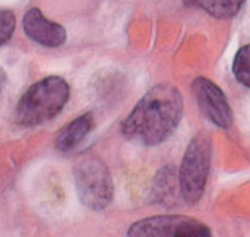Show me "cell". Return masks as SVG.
<instances>
[{
	"label": "cell",
	"instance_id": "1",
	"mask_svg": "<svg viewBox=\"0 0 250 237\" xmlns=\"http://www.w3.org/2000/svg\"><path fill=\"white\" fill-rule=\"evenodd\" d=\"M183 117V96L172 84L149 89L122 122V134L146 147L165 143Z\"/></svg>",
	"mask_w": 250,
	"mask_h": 237
},
{
	"label": "cell",
	"instance_id": "2",
	"mask_svg": "<svg viewBox=\"0 0 250 237\" xmlns=\"http://www.w3.org/2000/svg\"><path fill=\"white\" fill-rule=\"evenodd\" d=\"M69 99V84L56 75L47 77L27 89L17 104V120L23 126H37L56 117Z\"/></svg>",
	"mask_w": 250,
	"mask_h": 237
},
{
	"label": "cell",
	"instance_id": "3",
	"mask_svg": "<svg viewBox=\"0 0 250 237\" xmlns=\"http://www.w3.org/2000/svg\"><path fill=\"white\" fill-rule=\"evenodd\" d=\"M74 179L80 201L92 210H103L113 198L110 171L94 152L83 153L74 164Z\"/></svg>",
	"mask_w": 250,
	"mask_h": 237
},
{
	"label": "cell",
	"instance_id": "4",
	"mask_svg": "<svg viewBox=\"0 0 250 237\" xmlns=\"http://www.w3.org/2000/svg\"><path fill=\"white\" fill-rule=\"evenodd\" d=\"M212 141L207 134L196 135L186 150L180 168L181 195L188 204H196L202 198L209 174Z\"/></svg>",
	"mask_w": 250,
	"mask_h": 237
},
{
	"label": "cell",
	"instance_id": "5",
	"mask_svg": "<svg viewBox=\"0 0 250 237\" xmlns=\"http://www.w3.org/2000/svg\"><path fill=\"white\" fill-rule=\"evenodd\" d=\"M130 237H208L209 228L188 216H152L137 221L127 233Z\"/></svg>",
	"mask_w": 250,
	"mask_h": 237
},
{
	"label": "cell",
	"instance_id": "6",
	"mask_svg": "<svg viewBox=\"0 0 250 237\" xmlns=\"http://www.w3.org/2000/svg\"><path fill=\"white\" fill-rule=\"evenodd\" d=\"M191 87L201 113L216 126L228 129L232 125V110L222 89L204 77L196 78Z\"/></svg>",
	"mask_w": 250,
	"mask_h": 237
},
{
	"label": "cell",
	"instance_id": "7",
	"mask_svg": "<svg viewBox=\"0 0 250 237\" xmlns=\"http://www.w3.org/2000/svg\"><path fill=\"white\" fill-rule=\"evenodd\" d=\"M23 29L32 41L44 47H61L66 39L65 29L58 23L50 21L37 8H32L26 12L23 18Z\"/></svg>",
	"mask_w": 250,
	"mask_h": 237
},
{
	"label": "cell",
	"instance_id": "8",
	"mask_svg": "<svg viewBox=\"0 0 250 237\" xmlns=\"http://www.w3.org/2000/svg\"><path fill=\"white\" fill-rule=\"evenodd\" d=\"M181 194L180 173L173 167L162 168L152 180V200L165 207H173Z\"/></svg>",
	"mask_w": 250,
	"mask_h": 237
},
{
	"label": "cell",
	"instance_id": "9",
	"mask_svg": "<svg viewBox=\"0 0 250 237\" xmlns=\"http://www.w3.org/2000/svg\"><path fill=\"white\" fill-rule=\"evenodd\" d=\"M94 126V117L91 113H86L69 125H66L63 129L58 134L56 138V147L61 152H69L76 149L77 146L84 140V137L91 132Z\"/></svg>",
	"mask_w": 250,
	"mask_h": 237
},
{
	"label": "cell",
	"instance_id": "10",
	"mask_svg": "<svg viewBox=\"0 0 250 237\" xmlns=\"http://www.w3.org/2000/svg\"><path fill=\"white\" fill-rule=\"evenodd\" d=\"M187 6L199 8L214 18H232L238 14L246 0H184Z\"/></svg>",
	"mask_w": 250,
	"mask_h": 237
},
{
	"label": "cell",
	"instance_id": "11",
	"mask_svg": "<svg viewBox=\"0 0 250 237\" xmlns=\"http://www.w3.org/2000/svg\"><path fill=\"white\" fill-rule=\"evenodd\" d=\"M232 72L238 83L250 89V45H244L237 51Z\"/></svg>",
	"mask_w": 250,
	"mask_h": 237
},
{
	"label": "cell",
	"instance_id": "12",
	"mask_svg": "<svg viewBox=\"0 0 250 237\" xmlns=\"http://www.w3.org/2000/svg\"><path fill=\"white\" fill-rule=\"evenodd\" d=\"M15 17L11 11L0 9V45H3L14 33Z\"/></svg>",
	"mask_w": 250,
	"mask_h": 237
},
{
	"label": "cell",
	"instance_id": "13",
	"mask_svg": "<svg viewBox=\"0 0 250 237\" xmlns=\"http://www.w3.org/2000/svg\"><path fill=\"white\" fill-rule=\"evenodd\" d=\"M5 84H6V75H5V72L0 69V93H2Z\"/></svg>",
	"mask_w": 250,
	"mask_h": 237
}]
</instances>
